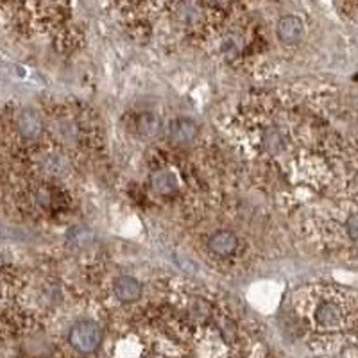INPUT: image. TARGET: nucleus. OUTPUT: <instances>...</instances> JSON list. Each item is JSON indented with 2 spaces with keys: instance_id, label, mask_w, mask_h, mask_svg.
<instances>
[{
  "instance_id": "8",
  "label": "nucleus",
  "mask_w": 358,
  "mask_h": 358,
  "mask_svg": "<svg viewBox=\"0 0 358 358\" xmlns=\"http://www.w3.org/2000/svg\"><path fill=\"white\" fill-rule=\"evenodd\" d=\"M150 186L158 194L168 195L177 190V179L170 170H156L150 174Z\"/></svg>"
},
{
  "instance_id": "3",
  "label": "nucleus",
  "mask_w": 358,
  "mask_h": 358,
  "mask_svg": "<svg viewBox=\"0 0 358 358\" xmlns=\"http://www.w3.org/2000/svg\"><path fill=\"white\" fill-rule=\"evenodd\" d=\"M197 133H199V128L190 119H176L168 126V137L179 146H188V143L194 142Z\"/></svg>"
},
{
  "instance_id": "6",
  "label": "nucleus",
  "mask_w": 358,
  "mask_h": 358,
  "mask_svg": "<svg viewBox=\"0 0 358 358\" xmlns=\"http://www.w3.org/2000/svg\"><path fill=\"white\" fill-rule=\"evenodd\" d=\"M115 296L122 303H135L142 296V285L131 276H120L115 279Z\"/></svg>"
},
{
  "instance_id": "7",
  "label": "nucleus",
  "mask_w": 358,
  "mask_h": 358,
  "mask_svg": "<svg viewBox=\"0 0 358 358\" xmlns=\"http://www.w3.org/2000/svg\"><path fill=\"white\" fill-rule=\"evenodd\" d=\"M18 131L26 138H34L41 131V119L34 110H23L18 115Z\"/></svg>"
},
{
  "instance_id": "5",
  "label": "nucleus",
  "mask_w": 358,
  "mask_h": 358,
  "mask_svg": "<svg viewBox=\"0 0 358 358\" xmlns=\"http://www.w3.org/2000/svg\"><path fill=\"white\" fill-rule=\"evenodd\" d=\"M239 246V239L237 235L231 233V231H217L215 235H212L208 240L210 251L219 255V257H228L237 249Z\"/></svg>"
},
{
  "instance_id": "4",
  "label": "nucleus",
  "mask_w": 358,
  "mask_h": 358,
  "mask_svg": "<svg viewBox=\"0 0 358 358\" xmlns=\"http://www.w3.org/2000/svg\"><path fill=\"white\" fill-rule=\"evenodd\" d=\"M315 321L324 328H337L341 326L342 321H344V314L335 301H323L315 308Z\"/></svg>"
},
{
  "instance_id": "1",
  "label": "nucleus",
  "mask_w": 358,
  "mask_h": 358,
  "mask_svg": "<svg viewBox=\"0 0 358 358\" xmlns=\"http://www.w3.org/2000/svg\"><path fill=\"white\" fill-rule=\"evenodd\" d=\"M101 328L93 321H79L72 326L70 335H68V342L79 353H93L101 344Z\"/></svg>"
},
{
  "instance_id": "9",
  "label": "nucleus",
  "mask_w": 358,
  "mask_h": 358,
  "mask_svg": "<svg viewBox=\"0 0 358 358\" xmlns=\"http://www.w3.org/2000/svg\"><path fill=\"white\" fill-rule=\"evenodd\" d=\"M137 129L140 137L155 138L161 133V120L155 113H142L137 119Z\"/></svg>"
},
{
  "instance_id": "10",
  "label": "nucleus",
  "mask_w": 358,
  "mask_h": 358,
  "mask_svg": "<svg viewBox=\"0 0 358 358\" xmlns=\"http://www.w3.org/2000/svg\"><path fill=\"white\" fill-rule=\"evenodd\" d=\"M346 230L353 240H358V213L350 215V219L346 221Z\"/></svg>"
},
{
  "instance_id": "2",
  "label": "nucleus",
  "mask_w": 358,
  "mask_h": 358,
  "mask_svg": "<svg viewBox=\"0 0 358 358\" xmlns=\"http://www.w3.org/2000/svg\"><path fill=\"white\" fill-rule=\"evenodd\" d=\"M276 32L278 38L287 45H297L303 38H305V23L297 17H287L279 18L278 26H276Z\"/></svg>"
}]
</instances>
